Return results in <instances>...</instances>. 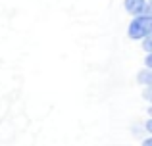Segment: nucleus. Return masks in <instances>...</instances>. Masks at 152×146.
<instances>
[{"instance_id":"2","label":"nucleus","mask_w":152,"mask_h":146,"mask_svg":"<svg viewBox=\"0 0 152 146\" xmlns=\"http://www.w3.org/2000/svg\"><path fill=\"white\" fill-rule=\"evenodd\" d=\"M123 6H125L127 14H131L135 17V15H141V14L146 12V8H148V0H123Z\"/></svg>"},{"instance_id":"1","label":"nucleus","mask_w":152,"mask_h":146,"mask_svg":"<svg viewBox=\"0 0 152 146\" xmlns=\"http://www.w3.org/2000/svg\"><path fill=\"white\" fill-rule=\"evenodd\" d=\"M148 35H152V14H141L135 15L127 25V37L131 41H142Z\"/></svg>"},{"instance_id":"7","label":"nucleus","mask_w":152,"mask_h":146,"mask_svg":"<svg viewBox=\"0 0 152 146\" xmlns=\"http://www.w3.org/2000/svg\"><path fill=\"white\" fill-rule=\"evenodd\" d=\"M145 68L152 69V52H148V54H146V58H145Z\"/></svg>"},{"instance_id":"5","label":"nucleus","mask_w":152,"mask_h":146,"mask_svg":"<svg viewBox=\"0 0 152 146\" xmlns=\"http://www.w3.org/2000/svg\"><path fill=\"white\" fill-rule=\"evenodd\" d=\"M142 98L152 104V86H145V90H142Z\"/></svg>"},{"instance_id":"10","label":"nucleus","mask_w":152,"mask_h":146,"mask_svg":"<svg viewBox=\"0 0 152 146\" xmlns=\"http://www.w3.org/2000/svg\"><path fill=\"white\" fill-rule=\"evenodd\" d=\"M148 115H150V117H152V104H150V106H148Z\"/></svg>"},{"instance_id":"6","label":"nucleus","mask_w":152,"mask_h":146,"mask_svg":"<svg viewBox=\"0 0 152 146\" xmlns=\"http://www.w3.org/2000/svg\"><path fill=\"white\" fill-rule=\"evenodd\" d=\"M142 129H145L146 133H148V135H152V117L148 115V119L145 121V125H142Z\"/></svg>"},{"instance_id":"3","label":"nucleus","mask_w":152,"mask_h":146,"mask_svg":"<svg viewBox=\"0 0 152 146\" xmlns=\"http://www.w3.org/2000/svg\"><path fill=\"white\" fill-rule=\"evenodd\" d=\"M137 83H139V85H142V86H152V69L145 68L142 71H139Z\"/></svg>"},{"instance_id":"8","label":"nucleus","mask_w":152,"mask_h":146,"mask_svg":"<svg viewBox=\"0 0 152 146\" xmlns=\"http://www.w3.org/2000/svg\"><path fill=\"white\" fill-rule=\"evenodd\" d=\"M141 146H152V135L148 137V139H145V140H142Z\"/></svg>"},{"instance_id":"9","label":"nucleus","mask_w":152,"mask_h":146,"mask_svg":"<svg viewBox=\"0 0 152 146\" xmlns=\"http://www.w3.org/2000/svg\"><path fill=\"white\" fill-rule=\"evenodd\" d=\"M146 12H148V14H152V0H148V8H146ZM145 12V14H146Z\"/></svg>"},{"instance_id":"4","label":"nucleus","mask_w":152,"mask_h":146,"mask_svg":"<svg viewBox=\"0 0 152 146\" xmlns=\"http://www.w3.org/2000/svg\"><path fill=\"white\" fill-rule=\"evenodd\" d=\"M142 50H145L146 54L152 52V35H148L146 38H142Z\"/></svg>"}]
</instances>
